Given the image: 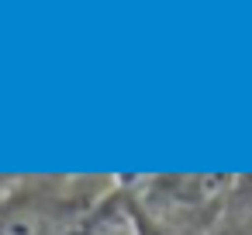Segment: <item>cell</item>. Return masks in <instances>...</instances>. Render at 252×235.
I'll return each instance as SVG.
<instances>
[{"label":"cell","mask_w":252,"mask_h":235,"mask_svg":"<svg viewBox=\"0 0 252 235\" xmlns=\"http://www.w3.org/2000/svg\"><path fill=\"white\" fill-rule=\"evenodd\" d=\"M100 201L66 183L35 180L0 201V235H90Z\"/></svg>","instance_id":"1"}]
</instances>
